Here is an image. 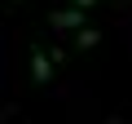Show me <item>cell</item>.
<instances>
[{
  "mask_svg": "<svg viewBox=\"0 0 132 124\" xmlns=\"http://www.w3.org/2000/svg\"><path fill=\"white\" fill-rule=\"evenodd\" d=\"M48 22H53L57 31H79V27H88L79 9H57V13H48Z\"/></svg>",
  "mask_w": 132,
  "mask_h": 124,
  "instance_id": "1",
  "label": "cell"
},
{
  "mask_svg": "<svg viewBox=\"0 0 132 124\" xmlns=\"http://www.w3.org/2000/svg\"><path fill=\"white\" fill-rule=\"evenodd\" d=\"M93 5H101V0H71V9H79V13H84V9H93Z\"/></svg>",
  "mask_w": 132,
  "mask_h": 124,
  "instance_id": "4",
  "label": "cell"
},
{
  "mask_svg": "<svg viewBox=\"0 0 132 124\" xmlns=\"http://www.w3.org/2000/svg\"><path fill=\"white\" fill-rule=\"evenodd\" d=\"M97 40H101V31H93V27H79L75 31V49H93Z\"/></svg>",
  "mask_w": 132,
  "mask_h": 124,
  "instance_id": "3",
  "label": "cell"
},
{
  "mask_svg": "<svg viewBox=\"0 0 132 124\" xmlns=\"http://www.w3.org/2000/svg\"><path fill=\"white\" fill-rule=\"evenodd\" d=\"M31 80H35V84H48V80H53V58H48L44 49L31 53Z\"/></svg>",
  "mask_w": 132,
  "mask_h": 124,
  "instance_id": "2",
  "label": "cell"
}]
</instances>
